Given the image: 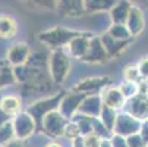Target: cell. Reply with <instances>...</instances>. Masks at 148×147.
Listing matches in <instances>:
<instances>
[{
    "instance_id": "cell-20",
    "label": "cell",
    "mask_w": 148,
    "mask_h": 147,
    "mask_svg": "<svg viewBox=\"0 0 148 147\" xmlns=\"http://www.w3.org/2000/svg\"><path fill=\"white\" fill-rule=\"evenodd\" d=\"M18 32L16 21L9 15H0V38H12Z\"/></svg>"
},
{
    "instance_id": "cell-29",
    "label": "cell",
    "mask_w": 148,
    "mask_h": 147,
    "mask_svg": "<svg viewBox=\"0 0 148 147\" xmlns=\"http://www.w3.org/2000/svg\"><path fill=\"white\" fill-rule=\"evenodd\" d=\"M123 77H125V79L136 82V84H139L142 81V77L139 74L138 65H129V66H126L125 71H123Z\"/></svg>"
},
{
    "instance_id": "cell-36",
    "label": "cell",
    "mask_w": 148,
    "mask_h": 147,
    "mask_svg": "<svg viewBox=\"0 0 148 147\" xmlns=\"http://www.w3.org/2000/svg\"><path fill=\"white\" fill-rule=\"evenodd\" d=\"M3 147H28L27 140H19V138H13L12 141H9L6 146Z\"/></svg>"
},
{
    "instance_id": "cell-11",
    "label": "cell",
    "mask_w": 148,
    "mask_h": 147,
    "mask_svg": "<svg viewBox=\"0 0 148 147\" xmlns=\"http://www.w3.org/2000/svg\"><path fill=\"white\" fill-rule=\"evenodd\" d=\"M91 38H92V34H90V32H79L75 38L71 40V43L65 49L68 50L71 57L81 60L84 57V55L87 53V50H88Z\"/></svg>"
},
{
    "instance_id": "cell-42",
    "label": "cell",
    "mask_w": 148,
    "mask_h": 147,
    "mask_svg": "<svg viewBox=\"0 0 148 147\" xmlns=\"http://www.w3.org/2000/svg\"><path fill=\"white\" fill-rule=\"evenodd\" d=\"M44 147H62L57 141H49V143H46L44 144Z\"/></svg>"
},
{
    "instance_id": "cell-34",
    "label": "cell",
    "mask_w": 148,
    "mask_h": 147,
    "mask_svg": "<svg viewBox=\"0 0 148 147\" xmlns=\"http://www.w3.org/2000/svg\"><path fill=\"white\" fill-rule=\"evenodd\" d=\"M110 143H112V147H128V141H126V137L117 135V134H112Z\"/></svg>"
},
{
    "instance_id": "cell-8",
    "label": "cell",
    "mask_w": 148,
    "mask_h": 147,
    "mask_svg": "<svg viewBox=\"0 0 148 147\" xmlns=\"http://www.w3.org/2000/svg\"><path fill=\"white\" fill-rule=\"evenodd\" d=\"M85 96L87 94H84V93H79V91H75V90H72V91H69V93H65V96H63V99H62V101H60V104H59V112L65 116V118H68L69 121L78 113V110H79V106H81V103H82V100L85 99Z\"/></svg>"
},
{
    "instance_id": "cell-30",
    "label": "cell",
    "mask_w": 148,
    "mask_h": 147,
    "mask_svg": "<svg viewBox=\"0 0 148 147\" xmlns=\"http://www.w3.org/2000/svg\"><path fill=\"white\" fill-rule=\"evenodd\" d=\"M32 8H41V9H57V2L59 0H24Z\"/></svg>"
},
{
    "instance_id": "cell-38",
    "label": "cell",
    "mask_w": 148,
    "mask_h": 147,
    "mask_svg": "<svg viewBox=\"0 0 148 147\" xmlns=\"http://www.w3.org/2000/svg\"><path fill=\"white\" fill-rule=\"evenodd\" d=\"M9 121H12V116H10V115H8L5 110H2V109H0V127H2L3 124L9 122Z\"/></svg>"
},
{
    "instance_id": "cell-26",
    "label": "cell",
    "mask_w": 148,
    "mask_h": 147,
    "mask_svg": "<svg viewBox=\"0 0 148 147\" xmlns=\"http://www.w3.org/2000/svg\"><path fill=\"white\" fill-rule=\"evenodd\" d=\"M13 138H16L15 135V128H13V122L9 121L6 124H3L0 127V146H6L9 141H12Z\"/></svg>"
},
{
    "instance_id": "cell-17",
    "label": "cell",
    "mask_w": 148,
    "mask_h": 147,
    "mask_svg": "<svg viewBox=\"0 0 148 147\" xmlns=\"http://www.w3.org/2000/svg\"><path fill=\"white\" fill-rule=\"evenodd\" d=\"M57 10L65 16H82L85 13V0H59Z\"/></svg>"
},
{
    "instance_id": "cell-41",
    "label": "cell",
    "mask_w": 148,
    "mask_h": 147,
    "mask_svg": "<svg viewBox=\"0 0 148 147\" xmlns=\"http://www.w3.org/2000/svg\"><path fill=\"white\" fill-rule=\"evenodd\" d=\"M98 147H112V143H110V138H103Z\"/></svg>"
},
{
    "instance_id": "cell-22",
    "label": "cell",
    "mask_w": 148,
    "mask_h": 147,
    "mask_svg": "<svg viewBox=\"0 0 148 147\" xmlns=\"http://www.w3.org/2000/svg\"><path fill=\"white\" fill-rule=\"evenodd\" d=\"M16 82V77L13 72V66L9 63V62H0V88L10 86V84Z\"/></svg>"
},
{
    "instance_id": "cell-25",
    "label": "cell",
    "mask_w": 148,
    "mask_h": 147,
    "mask_svg": "<svg viewBox=\"0 0 148 147\" xmlns=\"http://www.w3.org/2000/svg\"><path fill=\"white\" fill-rule=\"evenodd\" d=\"M107 32H109L112 37L117 38V40H131V38H132V35H131L128 27H126V24H114V22H113V24L109 27Z\"/></svg>"
},
{
    "instance_id": "cell-39",
    "label": "cell",
    "mask_w": 148,
    "mask_h": 147,
    "mask_svg": "<svg viewBox=\"0 0 148 147\" xmlns=\"http://www.w3.org/2000/svg\"><path fill=\"white\" fill-rule=\"evenodd\" d=\"M129 2L134 5V6H145V8H148V0H129Z\"/></svg>"
},
{
    "instance_id": "cell-9",
    "label": "cell",
    "mask_w": 148,
    "mask_h": 147,
    "mask_svg": "<svg viewBox=\"0 0 148 147\" xmlns=\"http://www.w3.org/2000/svg\"><path fill=\"white\" fill-rule=\"evenodd\" d=\"M112 81L109 77H104V75H97V77H88L85 79L79 81L76 86L73 87L75 91L84 93V94H97L101 93L103 88H106L107 86H110Z\"/></svg>"
},
{
    "instance_id": "cell-4",
    "label": "cell",
    "mask_w": 148,
    "mask_h": 147,
    "mask_svg": "<svg viewBox=\"0 0 148 147\" xmlns=\"http://www.w3.org/2000/svg\"><path fill=\"white\" fill-rule=\"evenodd\" d=\"M13 128H15V135L19 140H29L32 135H35L38 125L37 121L32 118V115L28 110H21L12 118Z\"/></svg>"
},
{
    "instance_id": "cell-5",
    "label": "cell",
    "mask_w": 148,
    "mask_h": 147,
    "mask_svg": "<svg viewBox=\"0 0 148 147\" xmlns=\"http://www.w3.org/2000/svg\"><path fill=\"white\" fill-rule=\"evenodd\" d=\"M68 122H69V119L65 118L59 110H51L43 118L40 128L43 130V133L47 137L59 138V137H63V133H65Z\"/></svg>"
},
{
    "instance_id": "cell-31",
    "label": "cell",
    "mask_w": 148,
    "mask_h": 147,
    "mask_svg": "<svg viewBox=\"0 0 148 147\" xmlns=\"http://www.w3.org/2000/svg\"><path fill=\"white\" fill-rule=\"evenodd\" d=\"M63 137L68 138V140H71V141H73L75 138L81 137V131H79V128H78V125H76L75 121L71 119V121L68 122L66 128H65V133H63Z\"/></svg>"
},
{
    "instance_id": "cell-37",
    "label": "cell",
    "mask_w": 148,
    "mask_h": 147,
    "mask_svg": "<svg viewBox=\"0 0 148 147\" xmlns=\"http://www.w3.org/2000/svg\"><path fill=\"white\" fill-rule=\"evenodd\" d=\"M139 134L145 138V141L148 143V118L147 119H144L142 122H141V128H139Z\"/></svg>"
},
{
    "instance_id": "cell-28",
    "label": "cell",
    "mask_w": 148,
    "mask_h": 147,
    "mask_svg": "<svg viewBox=\"0 0 148 147\" xmlns=\"http://www.w3.org/2000/svg\"><path fill=\"white\" fill-rule=\"evenodd\" d=\"M92 133H95L97 135H100L101 138H110L112 137V131L103 124V121L100 118H94L92 121Z\"/></svg>"
},
{
    "instance_id": "cell-32",
    "label": "cell",
    "mask_w": 148,
    "mask_h": 147,
    "mask_svg": "<svg viewBox=\"0 0 148 147\" xmlns=\"http://www.w3.org/2000/svg\"><path fill=\"white\" fill-rule=\"evenodd\" d=\"M126 141H128V147H147V141L139 133L128 135Z\"/></svg>"
},
{
    "instance_id": "cell-27",
    "label": "cell",
    "mask_w": 148,
    "mask_h": 147,
    "mask_svg": "<svg viewBox=\"0 0 148 147\" xmlns=\"http://www.w3.org/2000/svg\"><path fill=\"white\" fill-rule=\"evenodd\" d=\"M122 94L125 96V99L128 100L131 99L132 96L138 94L139 93V87H138V84L136 82H132V81H128V79H125L123 82H120V86H119Z\"/></svg>"
},
{
    "instance_id": "cell-16",
    "label": "cell",
    "mask_w": 148,
    "mask_h": 147,
    "mask_svg": "<svg viewBox=\"0 0 148 147\" xmlns=\"http://www.w3.org/2000/svg\"><path fill=\"white\" fill-rule=\"evenodd\" d=\"M126 27H128L132 37H136L144 31L145 18H144V12H142L141 8L132 6V9L129 12V16H128V19H126Z\"/></svg>"
},
{
    "instance_id": "cell-24",
    "label": "cell",
    "mask_w": 148,
    "mask_h": 147,
    "mask_svg": "<svg viewBox=\"0 0 148 147\" xmlns=\"http://www.w3.org/2000/svg\"><path fill=\"white\" fill-rule=\"evenodd\" d=\"M117 113H119L117 109H113V108L106 106V104H104L103 109H101V113H100V116H98V118L103 121V124H104L112 133H113V128H114V122H116Z\"/></svg>"
},
{
    "instance_id": "cell-43",
    "label": "cell",
    "mask_w": 148,
    "mask_h": 147,
    "mask_svg": "<svg viewBox=\"0 0 148 147\" xmlns=\"http://www.w3.org/2000/svg\"><path fill=\"white\" fill-rule=\"evenodd\" d=\"M147 147H148V143H147Z\"/></svg>"
},
{
    "instance_id": "cell-6",
    "label": "cell",
    "mask_w": 148,
    "mask_h": 147,
    "mask_svg": "<svg viewBox=\"0 0 148 147\" xmlns=\"http://www.w3.org/2000/svg\"><path fill=\"white\" fill-rule=\"evenodd\" d=\"M141 122H142V121L136 119L135 116L129 115L128 112H125V110H119L117 118H116V122H114L113 134L128 137V135H131V134L139 133Z\"/></svg>"
},
{
    "instance_id": "cell-44",
    "label": "cell",
    "mask_w": 148,
    "mask_h": 147,
    "mask_svg": "<svg viewBox=\"0 0 148 147\" xmlns=\"http://www.w3.org/2000/svg\"><path fill=\"white\" fill-rule=\"evenodd\" d=\"M0 147H2V146H0Z\"/></svg>"
},
{
    "instance_id": "cell-2",
    "label": "cell",
    "mask_w": 148,
    "mask_h": 147,
    "mask_svg": "<svg viewBox=\"0 0 148 147\" xmlns=\"http://www.w3.org/2000/svg\"><path fill=\"white\" fill-rule=\"evenodd\" d=\"M78 34L79 31L76 30H71L66 27H54V28L41 31L37 35V38L50 49H62V47H66L71 43V40L75 38Z\"/></svg>"
},
{
    "instance_id": "cell-35",
    "label": "cell",
    "mask_w": 148,
    "mask_h": 147,
    "mask_svg": "<svg viewBox=\"0 0 148 147\" xmlns=\"http://www.w3.org/2000/svg\"><path fill=\"white\" fill-rule=\"evenodd\" d=\"M138 69H139V74L142 77V79H147L148 81V57H144L138 62Z\"/></svg>"
},
{
    "instance_id": "cell-13",
    "label": "cell",
    "mask_w": 148,
    "mask_h": 147,
    "mask_svg": "<svg viewBox=\"0 0 148 147\" xmlns=\"http://www.w3.org/2000/svg\"><path fill=\"white\" fill-rule=\"evenodd\" d=\"M101 37V41H103V44L106 47V50H107V55H109V59H113V57H117L120 56L126 49L129 47L131 44V40H117L114 37H112L109 32H104Z\"/></svg>"
},
{
    "instance_id": "cell-14",
    "label": "cell",
    "mask_w": 148,
    "mask_h": 147,
    "mask_svg": "<svg viewBox=\"0 0 148 147\" xmlns=\"http://www.w3.org/2000/svg\"><path fill=\"white\" fill-rule=\"evenodd\" d=\"M103 106H104V103H103V99H101V94L100 93H97V94H88V96H85V99L82 100L78 112L82 113V115H88V116H92V118H98L100 113H101Z\"/></svg>"
},
{
    "instance_id": "cell-40",
    "label": "cell",
    "mask_w": 148,
    "mask_h": 147,
    "mask_svg": "<svg viewBox=\"0 0 148 147\" xmlns=\"http://www.w3.org/2000/svg\"><path fill=\"white\" fill-rule=\"evenodd\" d=\"M72 147H85V144H84V138H82V135H81V137H78V138H75V140L72 141Z\"/></svg>"
},
{
    "instance_id": "cell-7",
    "label": "cell",
    "mask_w": 148,
    "mask_h": 147,
    "mask_svg": "<svg viewBox=\"0 0 148 147\" xmlns=\"http://www.w3.org/2000/svg\"><path fill=\"white\" fill-rule=\"evenodd\" d=\"M122 110L128 112L129 115L135 116L139 121L147 119L148 118V94L138 93V94L132 96L131 99L126 100Z\"/></svg>"
},
{
    "instance_id": "cell-12",
    "label": "cell",
    "mask_w": 148,
    "mask_h": 147,
    "mask_svg": "<svg viewBox=\"0 0 148 147\" xmlns=\"http://www.w3.org/2000/svg\"><path fill=\"white\" fill-rule=\"evenodd\" d=\"M31 49L28 44L25 43H18V44H13L8 49V53H6V60L15 68V66H21V65H25L27 62L29 60L31 57Z\"/></svg>"
},
{
    "instance_id": "cell-10",
    "label": "cell",
    "mask_w": 148,
    "mask_h": 147,
    "mask_svg": "<svg viewBox=\"0 0 148 147\" xmlns=\"http://www.w3.org/2000/svg\"><path fill=\"white\" fill-rule=\"evenodd\" d=\"M107 59H109V55H107V50H106L103 41H101V37L92 35V38L90 41V46H88V50L81 60L84 63H103V62H106Z\"/></svg>"
},
{
    "instance_id": "cell-33",
    "label": "cell",
    "mask_w": 148,
    "mask_h": 147,
    "mask_svg": "<svg viewBox=\"0 0 148 147\" xmlns=\"http://www.w3.org/2000/svg\"><path fill=\"white\" fill-rule=\"evenodd\" d=\"M84 144H85V147H98L100 143H101V137L97 135L95 133H90L87 135H84Z\"/></svg>"
},
{
    "instance_id": "cell-18",
    "label": "cell",
    "mask_w": 148,
    "mask_h": 147,
    "mask_svg": "<svg viewBox=\"0 0 148 147\" xmlns=\"http://www.w3.org/2000/svg\"><path fill=\"white\" fill-rule=\"evenodd\" d=\"M132 3L129 0H117V3L109 10L110 19L114 24H126V19L129 16V12L132 9Z\"/></svg>"
},
{
    "instance_id": "cell-23",
    "label": "cell",
    "mask_w": 148,
    "mask_h": 147,
    "mask_svg": "<svg viewBox=\"0 0 148 147\" xmlns=\"http://www.w3.org/2000/svg\"><path fill=\"white\" fill-rule=\"evenodd\" d=\"M72 121L76 122V125H78V128H79L82 137H84V135H87V134H90V133H92V121H94L92 116L82 115V113L78 112V113L72 118Z\"/></svg>"
},
{
    "instance_id": "cell-21",
    "label": "cell",
    "mask_w": 148,
    "mask_h": 147,
    "mask_svg": "<svg viewBox=\"0 0 148 147\" xmlns=\"http://www.w3.org/2000/svg\"><path fill=\"white\" fill-rule=\"evenodd\" d=\"M117 0H85V12L98 13V12H109Z\"/></svg>"
},
{
    "instance_id": "cell-15",
    "label": "cell",
    "mask_w": 148,
    "mask_h": 147,
    "mask_svg": "<svg viewBox=\"0 0 148 147\" xmlns=\"http://www.w3.org/2000/svg\"><path fill=\"white\" fill-rule=\"evenodd\" d=\"M100 94H101L103 103L106 106H110V108L117 109V110H122L125 103H126V99L122 94L120 88L114 87V86H107L106 88H103V91Z\"/></svg>"
},
{
    "instance_id": "cell-19",
    "label": "cell",
    "mask_w": 148,
    "mask_h": 147,
    "mask_svg": "<svg viewBox=\"0 0 148 147\" xmlns=\"http://www.w3.org/2000/svg\"><path fill=\"white\" fill-rule=\"evenodd\" d=\"M0 109L5 110L8 115H10L12 118L22 110V100L18 96L13 94H6L3 97H0Z\"/></svg>"
},
{
    "instance_id": "cell-3",
    "label": "cell",
    "mask_w": 148,
    "mask_h": 147,
    "mask_svg": "<svg viewBox=\"0 0 148 147\" xmlns=\"http://www.w3.org/2000/svg\"><path fill=\"white\" fill-rule=\"evenodd\" d=\"M65 96V93H59V94H54V96H50V97H46V99H40V100H35L32 101L29 106L27 108V110L32 115V118L37 121V125L40 127L41 125V121L43 118L51 112V110H57L59 109V104Z\"/></svg>"
},
{
    "instance_id": "cell-1",
    "label": "cell",
    "mask_w": 148,
    "mask_h": 147,
    "mask_svg": "<svg viewBox=\"0 0 148 147\" xmlns=\"http://www.w3.org/2000/svg\"><path fill=\"white\" fill-rule=\"evenodd\" d=\"M49 72L54 84H63L71 72V56L65 47L53 49L49 56Z\"/></svg>"
}]
</instances>
